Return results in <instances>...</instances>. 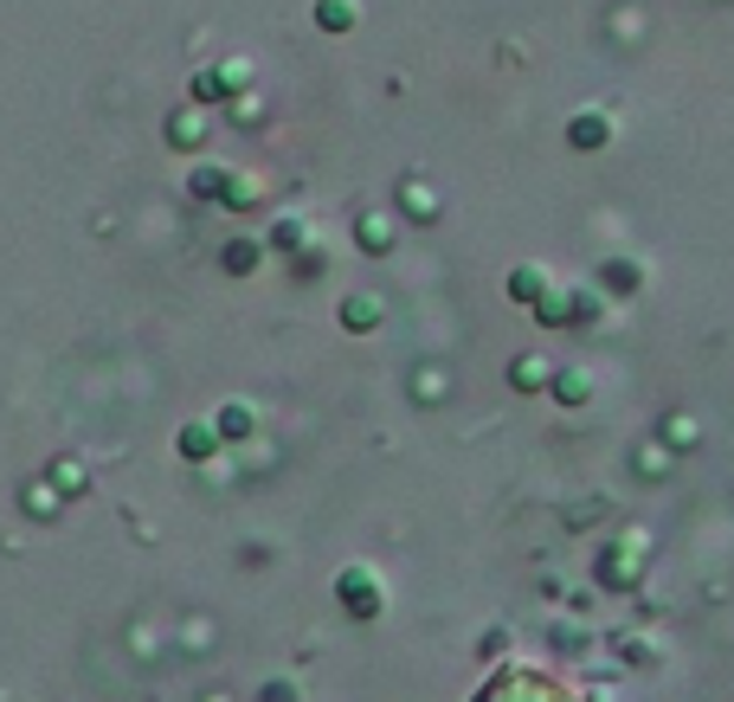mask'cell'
I'll return each mask as SVG.
<instances>
[{"mask_svg": "<svg viewBox=\"0 0 734 702\" xmlns=\"http://www.w3.org/2000/svg\"><path fill=\"white\" fill-rule=\"evenodd\" d=\"M541 380H548L541 361H515V387H541Z\"/></svg>", "mask_w": 734, "mask_h": 702, "instance_id": "cell-8", "label": "cell"}, {"mask_svg": "<svg viewBox=\"0 0 734 702\" xmlns=\"http://www.w3.org/2000/svg\"><path fill=\"white\" fill-rule=\"evenodd\" d=\"M663 438H670V445H696V420H689V413L663 420Z\"/></svg>", "mask_w": 734, "mask_h": 702, "instance_id": "cell-5", "label": "cell"}, {"mask_svg": "<svg viewBox=\"0 0 734 702\" xmlns=\"http://www.w3.org/2000/svg\"><path fill=\"white\" fill-rule=\"evenodd\" d=\"M605 283H612V290H638V283H645V271H638L632 258H612V265H605Z\"/></svg>", "mask_w": 734, "mask_h": 702, "instance_id": "cell-4", "label": "cell"}, {"mask_svg": "<svg viewBox=\"0 0 734 702\" xmlns=\"http://www.w3.org/2000/svg\"><path fill=\"white\" fill-rule=\"evenodd\" d=\"M510 296L535 303V296H541V271H515V278H510Z\"/></svg>", "mask_w": 734, "mask_h": 702, "instance_id": "cell-6", "label": "cell"}, {"mask_svg": "<svg viewBox=\"0 0 734 702\" xmlns=\"http://www.w3.org/2000/svg\"><path fill=\"white\" fill-rule=\"evenodd\" d=\"M554 394H561V407H587V374H574V367H567V374L554 380Z\"/></svg>", "mask_w": 734, "mask_h": 702, "instance_id": "cell-3", "label": "cell"}, {"mask_svg": "<svg viewBox=\"0 0 734 702\" xmlns=\"http://www.w3.org/2000/svg\"><path fill=\"white\" fill-rule=\"evenodd\" d=\"M541 316H548V323H567V316H574V296H541Z\"/></svg>", "mask_w": 734, "mask_h": 702, "instance_id": "cell-7", "label": "cell"}, {"mask_svg": "<svg viewBox=\"0 0 734 702\" xmlns=\"http://www.w3.org/2000/svg\"><path fill=\"white\" fill-rule=\"evenodd\" d=\"M342 600H348L355 613H374V606H380V593L367 586V573H348V580H342Z\"/></svg>", "mask_w": 734, "mask_h": 702, "instance_id": "cell-2", "label": "cell"}, {"mask_svg": "<svg viewBox=\"0 0 734 702\" xmlns=\"http://www.w3.org/2000/svg\"><path fill=\"white\" fill-rule=\"evenodd\" d=\"M574 316H580V323H599V303H592L587 290H580V296H574Z\"/></svg>", "mask_w": 734, "mask_h": 702, "instance_id": "cell-9", "label": "cell"}, {"mask_svg": "<svg viewBox=\"0 0 734 702\" xmlns=\"http://www.w3.org/2000/svg\"><path fill=\"white\" fill-rule=\"evenodd\" d=\"M567 136H574V148H605V142H612V117H605V110H587V117H574Z\"/></svg>", "mask_w": 734, "mask_h": 702, "instance_id": "cell-1", "label": "cell"}]
</instances>
